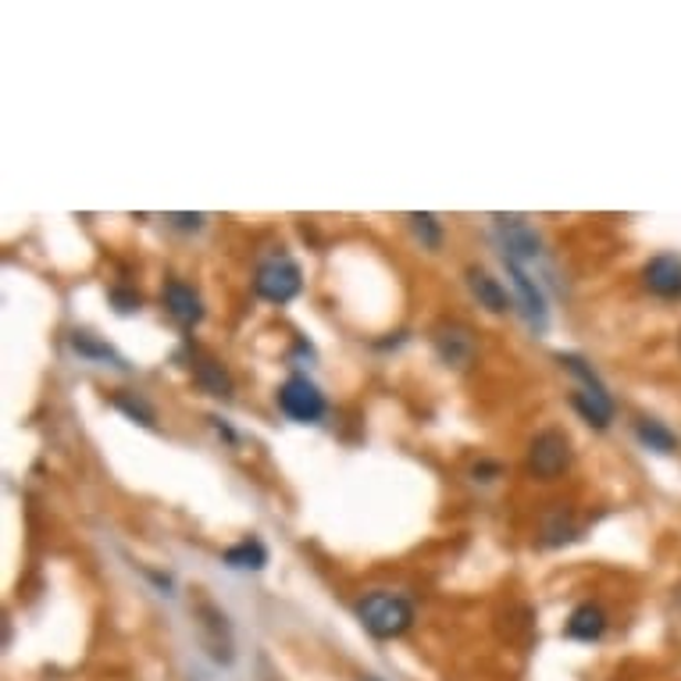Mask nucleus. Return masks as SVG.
<instances>
[{
    "mask_svg": "<svg viewBox=\"0 0 681 681\" xmlns=\"http://www.w3.org/2000/svg\"><path fill=\"white\" fill-rule=\"evenodd\" d=\"M357 617L371 639H396L410 628V621H415V607H410L404 596L368 593L357 604Z\"/></svg>",
    "mask_w": 681,
    "mask_h": 681,
    "instance_id": "1",
    "label": "nucleus"
},
{
    "mask_svg": "<svg viewBox=\"0 0 681 681\" xmlns=\"http://www.w3.org/2000/svg\"><path fill=\"white\" fill-rule=\"evenodd\" d=\"M304 290V272H300V264L290 261L286 253H275V258L261 261L258 275H253V293L268 304H290V300L300 296Z\"/></svg>",
    "mask_w": 681,
    "mask_h": 681,
    "instance_id": "2",
    "label": "nucleus"
},
{
    "mask_svg": "<svg viewBox=\"0 0 681 681\" xmlns=\"http://www.w3.org/2000/svg\"><path fill=\"white\" fill-rule=\"evenodd\" d=\"M193 617H197V628H200V642H203V649H208V653H211V660H218V663H232V660H235V642H232V625H229V617L221 614L208 596H200V599H197Z\"/></svg>",
    "mask_w": 681,
    "mask_h": 681,
    "instance_id": "3",
    "label": "nucleus"
},
{
    "mask_svg": "<svg viewBox=\"0 0 681 681\" xmlns=\"http://www.w3.org/2000/svg\"><path fill=\"white\" fill-rule=\"evenodd\" d=\"M567 464H572V439H567L560 429H546L532 439L528 471L535 474V479H543V482L557 479Z\"/></svg>",
    "mask_w": 681,
    "mask_h": 681,
    "instance_id": "4",
    "label": "nucleus"
},
{
    "mask_svg": "<svg viewBox=\"0 0 681 681\" xmlns=\"http://www.w3.org/2000/svg\"><path fill=\"white\" fill-rule=\"evenodd\" d=\"M279 407H282V415L307 425V421H318L325 415V396L307 375H293L279 389Z\"/></svg>",
    "mask_w": 681,
    "mask_h": 681,
    "instance_id": "5",
    "label": "nucleus"
},
{
    "mask_svg": "<svg viewBox=\"0 0 681 681\" xmlns=\"http://www.w3.org/2000/svg\"><path fill=\"white\" fill-rule=\"evenodd\" d=\"M496 221V232H500V243H503V258L511 261H535L538 253H543V240H538V232L528 226L525 218L517 214H493Z\"/></svg>",
    "mask_w": 681,
    "mask_h": 681,
    "instance_id": "6",
    "label": "nucleus"
},
{
    "mask_svg": "<svg viewBox=\"0 0 681 681\" xmlns=\"http://www.w3.org/2000/svg\"><path fill=\"white\" fill-rule=\"evenodd\" d=\"M506 264V272H511V282H514V290H517V311L525 314V322L535 328V332H543L549 325V307H546V293L543 286L525 272V264H517L511 258H503Z\"/></svg>",
    "mask_w": 681,
    "mask_h": 681,
    "instance_id": "7",
    "label": "nucleus"
},
{
    "mask_svg": "<svg viewBox=\"0 0 681 681\" xmlns=\"http://www.w3.org/2000/svg\"><path fill=\"white\" fill-rule=\"evenodd\" d=\"M642 282L660 300H681V258L678 253H657L642 268Z\"/></svg>",
    "mask_w": 681,
    "mask_h": 681,
    "instance_id": "8",
    "label": "nucleus"
},
{
    "mask_svg": "<svg viewBox=\"0 0 681 681\" xmlns=\"http://www.w3.org/2000/svg\"><path fill=\"white\" fill-rule=\"evenodd\" d=\"M432 343H436L439 357L447 364H453V368H464V364L474 357V336H471V328L461 325V322H442L432 332Z\"/></svg>",
    "mask_w": 681,
    "mask_h": 681,
    "instance_id": "9",
    "label": "nucleus"
},
{
    "mask_svg": "<svg viewBox=\"0 0 681 681\" xmlns=\"http://www.w3.org/2000/svg\"><path fill=\"white\" fill-rule=\"evenodd\" d=\"M165 307L168 314L176 318L182 328H193L203 322V300L193 286H186V282L179 279H171L168 286H165Z\"/></svg>",
    "mask_w": 681,
    "mask_h": 681,
    "instance_id": "10",
    "label": "nucleus"
},
{
    "mask_svg": "<svg viewBox=\"0 0 681 681\" xmlns=\"http://www.w3.org/2000/svg\"><path fill=\"white\" fill-rule=\"evenodd\" d=\"M468 290L479 300V307H485L489 314H506L511 311V296L500 286V279H493L485 268H468Z\"/></svg>",
    "mask_w": 681,
    "mask_h": 681,
    "instance_id": "11",
    "label": "nucleus"
},
{
    "mask_svg": "<svg viewBox=\"0 0 681 681\" xmlns=\"http://www.w3.org/2000/svg\"><path fill=\"white\" fill-rule=\"evenodd\" d=\"M604 631H607V614L596 604H582L572 614V621H567V636L578 639V642H596Z\"/></svg>",
    "mask_w": 681,
    "mask_h": 681,
    "instance_id": "12",
    "label": "nucleus"
},
{
    "mask_svg": "<svg viewBox=\"0 0 681 681\" xmlns=\"http://www.w3.org/2000/svg\"><path fill=\"white\" fill-rule=\"evenodd\" d=\"M572 404L578 415L596 425V429H607V425L614 421V400H610V392H589V389H582L572 396Z\"/></svg>",
    "mask_w": 681,
    "mask_h": 681,
    "instance_id": "13",
    "label": "nucleus"
},
{
    "mask_svg": "<svg viewBox=\"0 0 681 681\" xmlns=\"http://www.w3.org/2000/svg\"><path fill=\"white\" fill-rule=\"evenodd\" d=\"M221 560H226L232 572H261L268 564V549L261 538H243V543H235L221 553Z\"/></svg>",
    "mask_w": 681,
    "mask_h": 681,
    "instance_id": "14",
    "label": "nucleus"
},
{
    "mask_svg": "<svg viewBox=\"0 0 681 681\" xmlns=\"http://www.w3.org/2000/svg\"><path fill=\"white\" fill-rule=\"evenodd\" d=\"M636 436H639L642 447L657 450V453H678V447H681V439L663 421H657V418H639L636 421Z\"/></svg>",
    "mask_w": 681,
    "mask_h": 681,
    "instance_id": "15",
    "label": "nucleus"
},
{
    "mask_svg": "<svg viewBox=\"0 0 681 681\" xmlns=\"http://www.w3.org/2000/svg\"><path fill=\"white\" fill-rule=\"evenodd\" d=\"M193 375H197V383H200L203 389H208L211 396H221V400H229V396H232V378H229V371L221 368L218 360H211V357H197Z\"/></svg>",
    "mask_w": 681,
    "mask_h": 681,
    "instance_id": "16",
    "label": "nucleus"
},
{
    "mask_svg": "<svg viewBox=\"0 0 681 681\" xmlns=\"http://www.w3.org/2000/svg\"><path fill=\"white\" fill-rule=\"evenodd\" d=\"M72 350L78 357H86V360H111V364H122V357L111 350L107 343H101L97 336H90V332H72Z\"/></svg>",
    "mask_w": 681,
    "mask_h": 681,
    "instance_id": "17",
    "label": "nucleus"
},
{
    "mask_svg": "<svg viewBox=\"0 0 681 681\" xmlns=\"http://www.w3.org/2000/svg\"><path fill=\"white\" fill-rule=\"evenodd\" d=\"M407 221H410V229H415V235L421 240V247H429V250H439V247H442V226H439L436 214L415 211V214H407Z\"/></svg>",
    "mask_w": 681,
    "mask_h": 681,
    "instance_id": "18",
    "label": "nucleus"
},
{
    "mask_svg": "<svg viewBox=\"0 0 681 681\" xmlns=\"http://www.w3.org/2000/svg\"><path fill=\"white\" fill-rule=\"evenodd\" d=\"M557 360H560L564 368L572 371V375H578L582 383H585V389H589V392H607V386L599 383V375H596V371H593L589 364H585L582 357H575V354H557Z\"/></svg>",
    "mask_w": 681,
    "mask_h": 681,
    "instance_id": "19",
    "label": "nucleus"
},
{
    "mask_svg": "<svg viewBox=\"0 0 681 681\" xmlns=\"http://www.w3.org/2000/svg\"><path fill=\"white\" fill-rule=\"evenodd\" d=\"M115 407L118 410H125V415H129V418H136L139 425H147V429H154V410L144 404V400H133V396H115Z\"/></svg>",
    "mask_w": 681,
    "mask_h": 681,
    "instance_id": "20",
    "label": "nucleus"
},
{
    "mask_svg": "<svg viewBox=\"0 0 681 681\" xmlns=\"http://www.w3.org/2000/svg\"><path fill=\"white\" fill-rule=\"evenodd\" d=\"M168 221L176 229H186V232H197L203 226V214H168Z\"/></svg>",
    "mask_w": 681,
    "mask_h": 681,
    "instance_id": "21",
    "label": "nucleus"
},
{
    "mask_svg": "<svg viewBox=\"0 0 681 681\" xmlns=\"http://www.w3.org/2000/svg\"><path fill=\"white\" fill-rule=\"evenodd\" d=\"M111 300H115L122 314H133V311H139V296H129V293H122V290H111Z\"/></svg>",
    "mask_w": 681,
    "mask_h": 681,
    "instance_id": "22",
    "label": "nucleus"
},
{
    "mask_svg": "<svg viewBox=\"0 0 681 681\" xmlns=\"http://www.w3.org/2000/svg\"><path fill=\"white\" fill-rule=\"evenodd\" d=\"M360 681H378V678H375V674H364Z\"/></svg>",
    "mask_w": 681,
    "mask_h": 681,
    "instance_id": "23",
    "label": "nucleus"
}]
</instances>
